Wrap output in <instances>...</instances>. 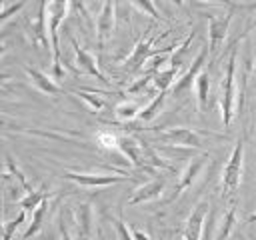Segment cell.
<instances>
[{
    "label": "cell",
    "mask_w": 256,
    "mask_h": 240,
    "mask_svg": "<svg viewBox=\"0 0 256 240\" xmlns=\"http://www.w3.org/2000/svg\"><path fill=\"white\" fill-rule=\"evenodd\" d=\"M116 26V0H104L100 14L96 18V40L98 48H104V44L112 38Z\"/></svg>",
    "instance_id": "7"
},
{
    "label": "cell",
    "mask_w": 256,
    "mask_h": 240,
    "mask_svg": "<svg viewBox=\"0 0 256 240\" xmlns=\"http://www.w3.org/2000/svg\"><path fill=\"white\" fill-rule=\"evenodd\" d=\"M4 4H6V0H0V10H4Z\"/></svg>",
    "instance_id": "39"
},
{
    "label": "cell",
    "mask_w": 256,
    "mask_h": 240,
    "mask_svg": "<svg viewBox=\"0 0 256 240\" xmlns=\"http://www.w3.org/2000/svg\"><path fill=\"white\" fill-rule=\"evenodd\" d=\"M232 14H234V10H226L222 14H208V52H210V56H214L218 52V48H222V44L228 36Z\"/></svg>",
    "instance_id": "5"
},
{
    "label": "cell",
    "mask_w": 256,
    "mask_h": 240,
    "mask_svg": "<svg viewBox=\"0 0 256 240\" xmlns=\"http://www.w3.org/2000/svg\"><path fill=\"white\" fill-rule=\"evenodd\" d=\"M158 40H160V38H142V40H138L136 46H134V50H132V54L124 60V68H126L128 72H136V70H140L150 58H154V56H158V54L174 52L176 46H178V44H172V46H166V48H154V44H156Z\"/></svg>",
    "instance_id": "4"
},
{
    "label": "cell",
    "mask_w": 256,
    "mask_h": 240,
    "mask_svg": "<svg viewBox=\"0 0 256 240\" xmlns=\"http://www.w3.org/2000/svg\"><path fill=\"white\" fill-rule=\"evenodd\" d=\"M48 200H50V198L42 200V202L32 210V220H30V224H28V228H26V232L22 234L20 240H30L32 236H36V234L40 232L42 222H44V216H46V212H48Z\"/></svg>",
    "instance_id": "16"
},
{
    "label": "cell",
    "mask_w": 256,
    "mask_h": 240,
    "mask_svg": "<svg viewBox=\"0 0 256 240\" xmlns=\"http://www.w3.org/2000/svg\"><path fill=\"white\" fill-rule=\"evenodd\" d=\"M96 142H98L102 148L118 150V136H114L112 132H98V134H96Z\"/></svg>",
    "instance_id": "25"
},
{
    "label": "cell",
    "mask_w": 256,
    "mask_h": 240,
    "mask_svg": "<svg viewBox=\"0 0 256 240\" xmlns=\"http://www.w3.org/2000/svg\"><path fill=\"white\" fill-rule=\"evenodd\" d=\"M58 230H60V240H72V236H70V232H68V226H66L62 214H60V218H58Z\"/></svg>",
    "instance_id": "31"
},
{
    "label": "cell",
    "mask_w": 256,
    "mask_h": 240,
    "mask_svg": "<svg viewBox=\"0 0 256 240\" xmlns=\"http://www.w3.org/2000/svg\"><path fill=\"white\" fill-rule=\"evenodd\" d=\"M74 220L78 226V234L82 238H90V228H92V208L90 204H78L74 208Z\"/></svg>",
    "instance_id": "17"
},
{
    "label": "cell",
    "mask_w": 256,
    "mask_h": 240,
    "mask_svg": "<svg viewBox=\"0 0 256 240\" xmlns=\"http://www.w3.org/2000/svg\"><path fill=\"white\" fill-rule=\"evenodd\" d=\"M242 166H244V138L240 136L234 144V150L222 170V196H232L242 180Z\"/></svg>",
    "instance_id": "3"
},
{
    "label": "cell",
    "mask_w": 256,
    "mask_h": 240,
    "mask_svg": "<svg viewBox=\"0 0 256 240\" xmlns=\"http://www.w3.org/2000/svg\"><path fill=\"white\" fill-rule=\"evenodd\" d=\"M206 158H208V154H200V156H194V158L188 162V166H186V168L182 170V174L178 176V182H176V186H174V196H172L170 200L178 198L186 188H190V186H192V182L198 178L200 170L204 168Z\"/></svg>",
    "instance_id": "13"
},
{
    "label": "cell",
    "mask_w": 256,
    "mask_h": 240,
    "mask_svg": "<svg viewBox=\"0 0 256 240\" xmlns=\"http://www.w3.org/2000/svg\"><path fill=\"white\" fill-rule=\"evenodd\" d=\"M254 80H256V70H254Z\"/></svg>",
    "instance_id": "40"
},
{
    "label": "cell",
    "mask_w": 256,
    "mask_h": 240,
    "mask_svg": "<svg viewBox=\"0 0 256 240\" xmlns=\"http://www.w3.org/2000/svg\"><path fill=\"white\" fill-rule=\"evenodd\" d=\"M140 106H138V102H134V100H124V102H120L118 106H116V116L120 118V120H134L138 114H140Z\"/></svg>",
    "instance_id": "23"
},
{
    "label": "cell",
    "mask_w": 256,
    "mask_h": 240,
    "mask_svg": "<svg viewBox=\"0 0 256 240\" xmlns=\"http://www.w3.org/2000/svg\"><path fill=\"white\" fill-rule=\"evenodd\" d=\"M118 150L122 152L124 158L130 160V164H134L136 168L148 170L146 158H144V142H140L138 138H134V136H130V134L118 136Z\"/></svg>",
    "instance_id": "10"
},
{
    "label": "cell",
    "mask_w": 256,
    "mask_h": 240,
    "mask_svg": "<svg viewBox=\"0 0 256 240\" xmlns=\"http://www.w3.org/2000/svg\"><path fill=\"white\" fill-rule=\"evenodd\" d=\"M4 52H6V44H2V42H0V58L4 56Z\"/></svg>",
    "instance_id": "36"
},
{
    "label": "cell",
    "mask_w": 256,
    "mask_h": 240,
    "mask_svg": "<svg viewBox=\"0 0 256 240\" xmlns=\"http://www.w3.org/2000/svg\"><path fill=\"white\" fill-rule=\"evenodd\" d=\"M238 42L240 38L234 42L226 70H224V78H222V88H220V112H222V124L230 126L232 116H234V106H236V56H238Z\"/></svg>",
    "instance_id": "2"
},
{
    "label": "cell",
    "mask_w": 256,
    "mask_h": 240,
    "mask_svg": "<svg viewBox=\"0 0 256 240\" xmlns=\"http://www.w3.org/2000/svg\"><path fill=\"white\" fill-rule=\"evenodd\" d=\"M70 8V0H48L46 4V24H48V38H50V54H52V74L54 78H62V58H60V40L58 28L64 22Z\"/></svg>",
    "instance_id": "1"
},
{
    "label": "cell",
    "mask_w": 256,
    "mask_h": 240,
    "mask_svg": "<svg viewBox=\"0 0 256 240\" xmlns=\"http://www.w3.org/2000/svg\"><path fill=\"white\" fill-rule=\"evenodd\" d=\"M210 204L206 200L198 202L194 206V210L190 212L188 220H186V226H184V232H182V240H200L202 236V230H204V222L208 218V210Z\"/></svg>",
    "instance_id": "9"
},
{
    "label": "cell",
    "mask_w": 256,
    "mask_h": 240,
    "mask_svg": "<svg viewBox=\"0 0 256 240\" xmlns=\"http://www.w3.org/2000/svg\"><path fill=\"white\" fill-rule=\"evenodd\" d=\"M166 188V180L164 178H152L148 182H144L142 186H138L134 190V194L130 196L128 200V206H136V204H144V202H150V200H156Z\"/></svg>",
    "instance_id": "14"
},
{
    "label": "cell",
    "mask_w": 256,
    "mask_h": 240,
    "mask_svg": "<svg viewBox=\"0 0 256 240\" xmlns=\"http://www.w3.org/2000/svg\"><path fill=\"white\" fill-rule=\"evenodd\" d=\"M24 72L28 74L30 82H32V84H34L42 94H48V96H58V94H62L60 84H58L56 80H52L48 74H44L42 70L32 68V66H26V68H24Z\"/></svg>",
    "instance_id": "15"
},
{
    "label": "cell",
    "mask_w": 256,
    "mask_h": 240,
    "mask_svg": "<svg viewBox=\"0 0 256 240\" xmlns=\"http://www.w3.org/2000/svg\"><path fill=\"white\" fill-rule=\"evenodd\" d=\"M4 230H6V224L2 222V214H0V236H4Z\"/></svg>",
    "instance_id": "35"
},
{
    "label": "cell",
    "mask_w": 256,
    "mask_h": 240,
    "mask_svg": "<svg viewBox=\"0 0 256 240\" xmlns=\"http://www.w3.org/2000/svg\"><path fill=\"white\" fill-rule=\"evenodd\" d=\"M114 228H116V234H118V240H134L132 236V230L122 222V220H116L114 222Z\"/></svg>",
    "instance_id": "30"
},
{
    "label": "cell",
    "mask_w": 256,
    "mask_h": 240,
    "mask_svg": "<svg viewBox=\"0 0 256 240\" xmlns=\"http://www.w3.org/2000/svg\"><path fill=\"white\" fill-rule=\"evenodd\" d=\"M208 58H210V52H208V46H204V48L196 54V58L190 62L188 70H186L182 76H178V80L174 82V86H172V96H180L182 92H186V90L192 88V84L196 82V78H198L200 72L204 70Z\"/></svg>",
    "instance_id": "6"
},
{
    "label": "cell",
    "mask_w": 256,
    "mask_h": 240,
    "mask_svg": "<svg viewBox=\"0 0 256 240\" xmlns=\"http://www.w3.org/2000/svg\"><path fill=\"white\" fill-rule=\"evenodd\" d=\"M24 220H26V210H20V214H18L14 220L6 222V230H4V236H2V240H12V236H14L16 228H18V226H20Z\"/></svg>",
    "instance_id": "27"
},
{
    "label": "cell",
    "mask_w": 256,
    "mask_h": 240,
    "mask_svg": "<svg viewBox=\"0 0 256 240\" xmlns=\"http://www.w3.org/2000/svg\"><path fill=\"white\" fill-rule=\"evenodd\" d=\"M52 194L50 192H46V190H32V192H26V196L24 198H20V208L22 210H34L42 200H46V198H50Z\"/></svg>",
    "instance_id": "22"
},
{
    "label": "cell",
    "mask_w": 256,
    "mask_h": 240,
    "mask_svg": "<svg viewBox=\"0 0 256 240\" xmlns=\"http://www.w3.org/2000/svg\"><path fill=\"white\" fill-rule=\"evenodd\" d=\"M172 2H174L176 6H182V4H184V0H172Z\"/></svg>",
    "instance_id": "38"
},
{
    "label": "cell",
    "mask_w": 256,
    "mask_h": 240,
    "mask_svg": "<svg viewBox=\"0 0 256 240\" xmlns=\"http://www.w3.org/2000/svg\"><path fill=\"white\" fill-rule=\"evenodd\" d=\"M206 2H218V4H224L228 10H234V8H238V4H236L234 0H206Z\"/></svg>",
    "instance_id": "33"
},
{
    "label": "cell",
    "mask_w": 256,
    "mask_h": 240,
    "mask_svg": "<svg viewBox=\"0 0 256 240\" xmlns=\"http://www.w3.org/2000/svg\"><path fill=\"white\" fill-rule=\"evenodd\" d=\"M24 4H26V0H18L16 4H10V6H6L4 10H0V24L6 22V20H10L14 14H18V12L24 8Z\"/></svg>",
    "instance_id": "28"
},
{
    "label": "cell",
    "mask_w": 256,
    "mask_h": 240,
    "mask_svg": "<svg viewBox=\"0 0 256 240\" xmlns=\"http://www.w3.org/2000/svg\"><path fill=\"white\" fill-rule=\"evenodd\" d=\"M70 44H72V50H74V56H76V68H78V70H82V72H86V74L98 78L100 82H110L108 76H104V74L100 72V68H98V64H96V58H94L88 50H84V48L78 44V40H76L74 36H70Z\"/></svg>",
    "instance_id": "11"
},
{
    "label": "cell",
    "mask_w": 256,
    "mask_h": 240,
    "mask_svg": "<svg viewBox=\"0 0 256 240\" xmlns=\"http://www.w3.org/2000/svg\"><path fill=\"white\" fill-rule=\"evenodd\" d=\"M160 136L174 142L176 146H186V148H200L204 144L200 132H196L194 128H184V126L164 128V130H160Z\"/></svg>",
    "instance_id": "12"
},
{
    "label": "cell",
    "mask_w": 256,
    "mask_h": 240,
    "mask_svg": "<svg viewBox=\"0 0 256 240\" xmlns=\"http://www.w3.org/2000/svg\"><path fill=\"white\" fill-rule=\"evenodd\" d=\"M252 28H256V18H254V20H252V22H250V24H248V26H246V30H244V32H242V36H246V34H248V32H250V30H252ZM242 36H240V38H242Z\"/></svg>",
    "instance_id": "34"
},
{
    "label": "cell",
    "mask_w": 256,
    "mask_h": 240,
    "mask_svg": "<svg viewBox=\"0 0 256 240\" xmlns=\"http://www.w3.org/2000/svg\"><path fill=\"white\" fill-rule=\"evenodd\" d=\"M194 90H196V100H198V110L204 112L206 104H208V94H210V76L206 70L200 72V76L194 82Z\"/></svg>",
    "instance_id": "19"
},
{
    "label": "cell",
    "mask_w": 256,
    "mask_h": 240,
    "mask_svg": "<svg viewBox=\"0 0 256 240\" xmlns=\"http://www.w3.org/2000/svg\"><path fill=\"white\" fill-rule=\"evenodd\" d=\"M82 240H90V238H82Z\"/></svg>",
    "instance_id": "41"
},
{
    "label": "cell",
    "mask_w": 256,
    "mask_h": 240,
    "mask_svg": "<svg viewBox=\"0 0 256 240\" xmlns=\"http://www.w3.org/2000/svg\"><path fill=\"white\" fill-rule=\"evenodd\" d=\"M64 178L84 186V188H100V186H110L118 184L124 180H130V176H120V174H82V172H66Z\"/></svg>",
    "instance_id": "8"
},
{
    "label": "cell",
    "mask_w": 256,
    "mask_h": 240,
    "mask_svg": "<svg viewBox=\"0 0 256 240\" xmlns=\"http://www.w3.org/2000/svg\"><path fill=\"white\" fill-rule=\"evenodd\" d=\"M94 94H96V90H76V96H80L92 112H98V110L104 108V100L98 98V96H94Z\"/></svg>",
    "instance_id": "24"
},
{
    "label": "cell",
    "mask_w": 256,
    "mask_h": 240,
    "mask_svg": "<svg viewBox=\"0 0 256 240\" xmlns=\"http://www.w3.org/2000/svg\"><path fill=\"white\" fill-rule=\"evenodd\" d=\"M234 224H236V206H230L226 210V214L222 216V222L218 226V232H216L214 240H228L230 232L234 230Z\"/></svg>",
    "instance_id": "21"
},
{
    "label": "cell",
    "mask_w": 256,
    "mask_h": 240,
    "mask_svg": "<svg viewBox=\"0 0 256 240\" xmlns=\"http://www.w3.org/2000/svg\"><path fill=\"white\" fill-rule=\"evenodd\" d=\"M164 100H166V92H158V94L150 100V104H146V106L140 110L138 118H140L142 122H150L152 118H156V116H158V112H160V110H162V106H164Z\"/></svg>",
    "instance_id": "20"
},
{
    "label": "cell",
    "mask_w": 256,
    "mask_h": 240,
    "mask_svg": "<svg viewBox=\"0 0 256 240\" xmlns=\"http://www.w3.org/2000/svg\"><path fill=\"white\" fill-rule=\"evenodd\" d=\"M152 78H154V74H146L144 78H140V80H136L134 84H130V86L126 88V92H128V94H138V92H142V90L148 86V82H150Z\"/></svg>",
    "instance_id": "29"
},
{
    "label": "cell",
    "mask_w": 256,
    "mask_h": 240,
    "mask_svg": "<svg viewBox=\"0 0 256 240\" xmlns=\"http://www.w3.org/2000/svg\"><path fill=\"white\" fill-rule=\"evenodd\" d=\"M132 230V236H134V240H152L146 232H142V230H138V228H130Z\"/></svg>",
    "instance_id": "32"
},
{
    "label": "cell",
    "mask_w": 256,
    "mask_h": 240,
    "mask_svg": "<svg viewBox=\"0 0 256 240\" xmlns=\"http://www.w3.org/2000/svg\"><path fill=\"white\" fill-rule=\"evenodd\" d=\"M140 12H144V14H148V16H152V18H160V12H158V8H156V4H154V0H130Z\"/></svg>",
    "instance_id": "26"
},
{
    "label": "cell",
    "mask_w": 256,
    "mask_h": 240,
    "mask_svg": "<svg viewBox=\"0 0 256 240\" xmlns=\"http://www.w3.org/2000/svg\"><path fill=\"white\" fill-rule=\"evenodd\" d=\"M178 74H180V68H176V66H168V68L158 70V72L154 74L152 84H154V88H156L158 92H166L168 88L174 86V82L178 80Z\"/></svg>",
    "instance_id": "18"
},
{
    "label": "cell",
    "mask_w": 256,
    "mask_h": 240,
    "mask_svg": "<svg viewBox=\"0 0 256 240\" xmlns=\"http://www.w3.org/2000/svg\"><path fill=\"white\" fill-rule=\"evenodd\" d=\"M246 220H248V222H256V212H254V214H250Z\"/></svg>",
    "instance_id": "37"
}]
</instances>
